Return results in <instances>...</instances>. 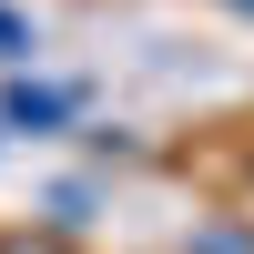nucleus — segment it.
Segmentation results:
<instances>
[{
    "mask_svg": "<svg viewBox=\"0 0 254 254\" xmlns=\"http://www.w3.org/2000/svg\"><path fill=\"white\" fill-rule=\"evenodd\" d=\"M10 122H61V92H10Z\"/></svg>",
    "mask_w": 254,
    "mask_h": 254,
    "instance_id": "f257e3e1",
    "label": "nucleus"
}]
</instances>
